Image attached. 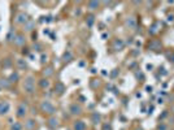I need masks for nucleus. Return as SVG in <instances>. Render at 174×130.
I'll use <instances>...</instances> for the list:
<instances>
[{
  "instance_id": "obj_17",
  "label": "nucleus",
  "mask_w": 174,
  "mask_h": 130,
  "mask_svg": "<svg viewBox=\"0 0 174 130\" xmlns=\"http://www.w3.org/2000/svg\"><path fill=\"white\" fill-rule=\"evenodd\" d=\"M91 122L94 124V125H98V124L101 122V114L98 113V112H94V113L91 114Z\"/></svg>"
},
{
  "instance_id": "obj_1",
  "label": "nucleus",
  "mask_w": 174,
  "mask_h": 130,
  "mask_svg": "<svg viewBox=\"0 0 174 130\" xmlns=\"http://www.w3.org/2000/svg\"><path fill=\"white\" fill-rule=\"evenodd\" d=\"M22 89L28 95H33V94L35 92V78H34V75H31V74L26 75L23 82H22Z\"/></svg>"
},
{
  "instance_id": "obj_33",
  "label": "nucleus",
  "mask_w": 174,
  "mask_h": 130,
  "mask_svg": "<svg viewBox=\"0 0 174 130\" xmlns=\"http://www.w3.org/2000/svg\"><path fill=\"white\" fill-rule=\"evenodd\" d=\"M135 130H143V129H140V128H139V129H135Z\"/></svg>"
},
{
  "instance_id": "obj_27",
  "label": "nucleus",
  "mask_w": 174,
  "mask_h": 130,
  "mask_svg": "<svg viewBox=\"0 0 174 130\" xmlns=\"http://www.w3.org/2000/svg\"><path fill=\"white\" fill-rule=\"evenodd\" d=\"M47 61H48V55H47V53H42L40 63H42V64H47Z\"/></svg>"
},
{
  "instance_id": "obj_23",
  "label": "nucleus",
  "mask_w": 174,
  "mask_h": 130,
  "mask_svg": "<svg viewBox=\"0 0 174 130\" xmlns=\"http://www.w3.org/2000/svg\"><path fill=\"white\" fill-rule=\"evenodd\" d=\"M99 5H100V3H99V1H88V3H87V8H88L90 11L98 9Z\"/></svg>"
},
{
  "instance_id": "obj_26",
  "label": "nucleus",
  "mask_w": 174,
  "mask_h": 130,
  "mask_svg": "<svg viewBox=\"0 0 174 130\" xmlns=\"http://www.w3.org/2000/svg\"><path fill=\"white\" fill-rule=\"evenodd\" d=\"M42 48H43L42 47V44L37 42V43H34V46H33V51H35V52H40Z\"/></svg>"
},
{
  "instance_id": "obj_8",
  "label": "nucleus",
  "mask_w": 174,
  "mask_h": 130,
  "mask_svg": "<svg viewBox=\"0 0 174 130\" xmlns=\"http://www.w3.org/2000/svg\"><path fill=\"white\" fill-rule=\"evenodd\" d=\"M11 112V103L8 100H1L0 102V116L4 117Z\"/></svg>"
},
{
  "instance_id": "obj_32",
  "label": "nucleus",
  "mask_w": 174,
  "mask_h": 130,
  "mask_svg": "<svg viewBox=\"0 0 174 130\" xmlns=\"http://www.w3.org/2000/svg\"><path fill=\"white\" fill-rule=\"evenodd\" d=\"M168 20H169V21H173L174 18H173V16H169V17H168Z\"/></svg>"
},
{
  "instance_id": "obj_31",
  "label": "nucleus",
  "mask_w": 174,
  "mask_h": 130,
  "mask_svg": "<svg viewBox=\"0 0 174 130\" xmlns=\"http://www.w3.org/2000/svg\"><path fill=\"white\" fill-rule=\"evenodd\" d=\"M147 91L151 92V91H152V87H151V86H147Z\"/></svg>"
},
{
  "instance_id": "obj_29",
  "label": "nucleus",
  "mask_w": 174,
  "mask_h": 130,
  "mask_svg": "<svg viewBox=\"0 0 174 130\" xmlns=\"http://www.w3.org/2000/svg\"><path fill=\"white\" fill-rule=\"evenodd\" d=\"M5 60H7V61H5V64H3V66H4V68H9V66L12 65V61L9 59H5Z\"/></svg>"
},
{
  "instance_id": "obj_20",
  "label": "nucleus",
  "mask_w": 174,
  "mask_h": 130,
  "mask_svg": "<svg viewBox=\"0 0 174 130\" xmlns=\"http://www.w3.org/2000/svg\"><path fill=\"white\" fill-rule=\"evenodd\" d=\"M11 130H23V124L21 121H14L11 122Z\"/></svg>"
},
{
  "instance_id": "obj_13",
  "label": "nucleus",
  "mask_w": 174,
  "mask_h": 130,
  "mask_svg": "<svg viewBox=\"0 0 174 130\" xmlns=\"http://www.w3.org/2000/svg\"><path fill=\"white\" fill-rule=\"evenodd\" d=\"M16 66L17 69H20V70H26L28 69V61H26V59H17L16 60Z\"/></svg>"
},
{
  "instance_id": "obj_15",
  "label": "nucleus",
  "mask_w": 174,
  "mask_h": 130,
  "mask_svg": "<svg viewBox=\"0 0 174 130\" xmlns=\"http://www.w3.org/2000/svg\"><path fill=\"white\" fill-rule=\"evenodd\" d=\"M125 25L127 26L129 29H135L137 28V20L134 17H127L125 21Z\"/></svg>"
},
{
  "instance_id": "obj_12",
  "label": "nucleus",
  "mask_w": 174,
  "mask_h": 130,
  "mask_svg": "<svg viewBox=\"0 0 174 130\" xmlns=\"http://www.w3.org/2000/svg\"><path fill=\"white\" fill-rule=\"evenodd\" d=\"M124 47H125V42L122 40V39H120V38L115 39V42H113V50L115 51H122L124 50Z\"/></svg>"
},
{
  "instance_id": "obj_11",
  "label": "nucleus",
  "mask_w": 174,
  "mask_h": 130,
  "mask_svg": "<svg viewBox=\"0 0 174 130\" xmlns=\"http://www.w3.org/2000/svg\"><path fill=\"white\" fill-rule=\"evenodd\" d=\"M87 125L83 120H76L73 122V130H86Z\"/></svg>"
},
{
  "instance_id": "obj_5",
  "label": "nucleus",
  "mask_w": 174,
  "mask_h": 130,
  "mask_svg": "<svg viewBox=\"0 0 174 130\" xmlns=\"http://www.w3.org/2000/svg\"><path fill=\"white\" fill-rule=\"evenodd\" d=\"M13 44L16 47H23L26 44V37L23 33H16L13 39Z\"/></svg>"
},
{
  "instance_id": "obj_22",
  "label": "nucleus",
  "mask_w": 174,
  "mask_h": 130,
  "mask_svg": "<svg viewBox=\"0 0 174 130\" xmlns=\"http://www.w3.org/2000/svg\"><path fill=\"white\" fill-rule=\"evenodd\" d=\"M73 60V53L70 52V51H66V52H64V55H62V61L65 63H69Z\"/></svg>"
},
{
  "instance_id": "obj_6",
  "label": "nucleus",
  "mask_w": 174,
  "mask_h": 130,
  "mask_svg": "<svg viewBox=\"0 0 174 130\" xmlns=\"http://www.w3.org/2000/svg\"><path fill=\"white\" fill-rule=\"evenodd\" d=\"M23 130H35L37 129V120L34 117H28L23 120Z\"/></svg>"
},
{
  "instance_id": "obj_14",
  "label": "nucleus",
  "mask_w": 174,
  "mask_h": 130,
  "mask_svg": "<svg viewBox=\"0 0 174 130\" xmlns=\"http://www.w3.org/2000/svg\"><path fill=\"white\" fill-rule=\"evenodd\" d=\"M38 86L43 90H47L51 86V82H50L48 78H40V80L38 81Z\"/></svg>"
},
{
  "instance_id": "obj_25",
  "label": "nucleus",
  "mask_w": 174,
  "mask_h": 130,
  "mask_svg": "<svg viewBox=\"0 0 174 130\" xmlns=\"http://www.w3.org/2000/svg\"><path fill=\"white\" fill-rule=\"evenodd\" d=\"M94 21H95V17L92 16V14H91V16H88V17H87V21H86L87 26H88V28H91V26L94 25Z\"/></svg>"
},
{
  "instance_id": "obj_21",
  "label": "nucleus",
  "mask_w": 174,
  "mask_h": 130,
  "mask_svg": "<svg viewBox=\"0 0 174 130\" xmlns=\"http://www.w3.org/2000/svg\"><path fill=\"white\" fill-rule=\"evenodd\" d=\"M148 47H149V50H152V51H157L161 48V43L158 40H152Z\"/></svg>"
},
{
  "instance_id": "obj_16",
  "label": "nucleus",
  "mask_w": 174,
  "mask_h": 130,
  "mask_svg": "<svg viewBox=\"0 0 174 130\" xmlns=\"http://www.w3.org/2000/svg\"><path fill=\"white\" fill-rule=\"evenodd\" d=\"M34 26H35V22L31 18H30L28 22H26L25 25L22 26V28H23V31H28L29 33V31H33V30H34Z\"/></svg>"
},
{
  "instance_id": "obj_34",
  "label": "nucleus",
  "mask_w": 174,
  "mask_h": 130,
  "mask_svg": "<svg viewBox=\"0 0 174 130\" xmlns=\"http://www.w3.org/2000/svg\"><path fill=\"white\" fill-rule=\"evenodd\" d=\"M0 91H1V87H0Z\"/></svg>"
},
{
  "instance_id": "obj_18",
  "label": "nucleus",
  "mask_w": 174,
  "mask_h": 130,
  "mask_svg": "<svg viewBox=\"0 0 174 130\" xmlns=\"http://www.w3.org/2000/svg\"><path fill=\"white\" fill-rule=\"evenodd\" d=\"M8 80H9L11 83H17L20 81V74L18 72H12L9 74V77H8Z\"/></svg>"
},
{
  "instance_id": "obj_24",
  "label": "nucleus",
  "mask_w": 174,
  "mask_h": 130,
  "mask_svg": "<svg viewBox=\"0 0 174 130\" xmlns=\"http://www.w3.org/2000/svg\"><path fill=\"white\" fill-rule=\"evenodd\" d=\"M43 74H44V78H48L51 75H53V68L52 66H47L43 70Z\"/></svg>"
},
{
  "instance_id": "obj_2",
  "label": "nucleus",
  "mask_w": 174,
  "mask_h": 130,
  "mask_svg": "<svg viewBox=\"0 0 174 130\" xmlns=\"http://www.w3.org/2000/svg\"><path fill=\"white\" fill-rule=\"evenodd\" d=\"M39 109H40V112H43L44 114H47V116H50V117L56 113V107L53 105V103L51 100L40 102V104H39Z\"/></svg>"
},
{
  "instance_id": "obj_10",
  "label": "nucleus",
  "mask_w": 174,
  "mask_h": 130,
  "mask_svg": "<svg viewBox=\"0 0 174 130\" xmlns=\"http://www.w3.org/2000/svg\"><path fill=\"white\" fill-rule=\"evenodd\" d=\"M65 90H66V87H65V85L62 82H56L55 87H53V91H55V94H57V95H62V94L65 92Z\"/></svg>"
},
{
  "instance_id": "obj_19",
  "label": "nucleus",
  "mask_w": 174,
  "mask_h": 130,
  "mask_svg": "<svg viewBox=\"0 0 174 130\" xmlns=\"http://www.w3.org/2000/svg\"><path fill=\"white\" fill-rule=\"evenodd\" d=\"M11 86H12V83L9 82L8 78H4V77L0 78V87H1V90L3 89H9Z\"/></svg>"
},
{
  "instance_id": "obj_28",
  "label": "nucleus",
  "mask_w": 174,
  "mask_h": 130,
  "mask_svg": "<svg viewBox=\"0 0 174 130\" xmlns=\"http://www.w3.org/2000/svg\"><path fill=\"white\" fill-rule=\"evenodd\" d=\"M157 130H168V126L165 125V124H163V122H161L160 125L157 126Z\"/></svg>"
},
{
  "instance_id": "obj_3",
  "label": "nucleus",
  "mask_w": 174,
  "mask_h": 130,
  "mask_svg": "<svg viewBox=\"0 0 174 130\" xmlns=\"http://www.w3.org/2000/svg\"><path fill=\"white\" fill-rule=\"evenodd\" d=\"M28 114H29V105L25 102L18 103V105L16 108V117L20 120H25L28 119Z\"/></svg>"
},
{
  "instance_id": "obj_9",
  "label": "nucleus",
  "mask_w": 174,
  "mask_h": 130,
  "mask_svg": "<svg viewBox=\"0 0 174 130\" xmlns=\"http://www.w3.org/2000/svg\"><path fill=\"white\" fill-rule=\"evenodd\" d=\"M47 126H48L50 129H52V130H56L60 126V121L57 117H55V116H51L48 120H47Z\"/></svg>"
},
{
  "instance_id": "obj_30",
  "label": "nucleus",
  "mask_w": 174,
  "mask_h": 130,
  "mask_svg": "<svg viewBox=\"0 0 174 130\" xmlns=\"http://www.w3.org/2000/svg\"><path fill=\"white\" fill-rule=\"evenodd\" d=\"M110 129H112V128H110L109 124H104V125H103V130H110Z\"/></svg>"
},
{
  "instance_id": "obj_7",
  "label": "nucleus",
  "mask_w": 174,
  "mask_h": 130,
  "mask_svg": "<svg viewBox=\"0 0 174 130\" xmlns=\"http://www.w3.org/2000/svg\"><path fill=\"white\" fill-rule=\"evenodd\" d=\"M69 112H70L71 116H81L83 113V108L78 103H71L70 107H69Z\"/></svg>"
},
{
  "instance_id": "obj_4",
  "label": "nucleus",
  "mask_w": 174,
  "mask_h": 130,
  "mask_svg": "<svg viewBox=\"0 0 174 130\" xmlns=\"http://www.w3.org/2000/svg\"><path fill=\"white\" fill-rule=\"evenodd\" d=\"M29 20H30L29 16L25 13V12H18V13L16 14V17H14V23L18 25V26H23Z\"/></svg>"
}]
</instances>
